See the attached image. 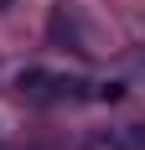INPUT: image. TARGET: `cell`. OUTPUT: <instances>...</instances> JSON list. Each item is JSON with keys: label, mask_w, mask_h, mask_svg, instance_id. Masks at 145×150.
<instances>
[{"label": "cell", "mask_w": 145, "mask_h": 150, "mask_svg": "<svg viewBox=\"0 0 145 150\" xmlns=\"http://www.w3.org/2000/svg\"><path fill=\"white\" fill-rule=\"evenodd\" d=\"M16 88L26 93L31 104H78L83 98V78H72V73H47V67H26V73L16 78Z\"/></svg>", "instance_id": "obj_1"}, {"label": "cell", "mask_w": 145, "mask_h": 150, "mask_svg": "<svg viewBox=\"0 0 145 150\" xmlns=\"http://www.w3.org/2000/svg\"><path fill=\"white\" fill-rule=\"evenodd\" d=\"M88 150H145V129H140V124H124V129H114V135L93 140Z\"/></svg>", "instance_id": "obj_2"}, {"label": "cell", "mask_w": 145, "mask_h": 150, "mask_svg": "<svg viewBox=\"0 0 145 150\" xmlns=\"http://www.w3.org/2000/svg\"><path fill=\"white\" fill-rule=\"evenodd\" d=\"M5 5H11V0H0V11H5Z\"/></svg>", "instance_id": "obj_3"}]
</instances>
